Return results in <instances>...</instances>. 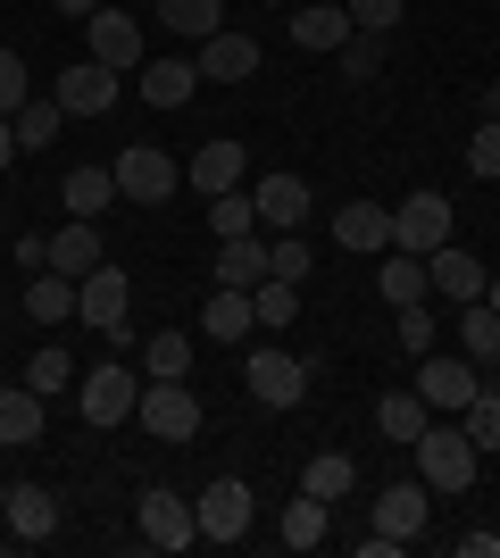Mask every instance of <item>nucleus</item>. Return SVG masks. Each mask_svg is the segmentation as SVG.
Instances as JSON below:
<instances>
[{"label": "nucleus", "instance_id": "obj_1", "mask_svg": "<svg viewBox=\"0 0 500 558\" xmlns=\"http://www.w3.org/2000/svg\"><path fill=\"white\" fill-rule=\"evenodd\" d=\"M408 450H417V484L426 492H467L476 484V459H484V450L467 442V425H426Z\"/></svg>", "mask_w": 500, "mask_h": 558}, {"label": "nucleus", "instance_id": "obj_2", "mask_svg": "<svg viewBox=\"0 0 500 558\" xmlns=\"http://www.w3.org/2000/svg\"><path fill=\"white\" fill-rule=\"evenodd\" d=\"M134 417H143L159 442H192V434H200V400H192V375H150L143 400H134Z\"/></svg>", "mask_w": 500, "mask_h": 558}, {"label": "nucleus", "instance_id": "obj_3", "mask_svg": "<svg viewBox=\"0 0 500 558\" xmlns=\"http://www.w3.org/2000/svg\"><path fill=\"white\" fill-rule=\"evenodd\" d=\"M417 392H426L434 417H459V409L484 392V367L467 359V350H451V359H442V350H426V359H417Z\"/></svg>", "mask_w": 500, "mask_h": 558}, {"label": "nucleus", "instance_id": "obj_4", "mask_svg": "<svg viewBox=\"0 0 500 558\" xmlns=\"http://www.w3.org/2000/svg\"><path fill=\"white\" fill-rule=\"evenodd\" d=\"M109 175H118V201H175V184H184V167L167 159L159 142H125Z\"/></svg>", "mask_w": 500, "mask_h": 558}, {"label": "nucleus", "instance_id": "obj_5", "mask_svg": "<svg viewBox=\"0 0 500 558\" xmlns=\"http://www.w3.org/2000/svg\"><path fill=\"white\" fill-rule=\"evenodd\" d=\"M75 317H84L93 333H125V317H134V283H125V267L100 258L93 276L75 283Z\"/></svg>", "mask_w": 500, "mask_h": 558}, {"label": "nucleus", "instance_id": "obj_6", "mask_svg": "<svg viewBox=\"0 0 500 558\" xmlns=\"http://www.w3.org/2000/svg\"><path fill=\"white\" fill-rule=\"evenodd\" d=\"M451 242V201L442 192H408V201H392V251H442Z\"/></svg>", "mask_w": 500, "mask_h": 558}, {"label": "nucleus", "instance_id": "obj_7", "mask_svg": "<svg viewBox=\"0 0 500 558\" xmlns=\"http://www.w3.org/2000/svg\"><path fill=\"white\" fill-rule=\"evenodd\" d=\"M242 384H251L259 409H301V392H309V359H292V350H251Z\"/></svg>", "mask_w": 500, "mask_h": 558}, {"label": "nucleus", "instance_id": "obj_8", "mask_svg": "<svg viewBox=\"0 0 500 558\" xmlns=\"http://www.w3.org/2000/svg\"><path fill=\"white\" fill-rule=\"evenodd\" d=\"M134 525H143L150 550H184V542H200V517H192V500H184V492H159V484L134 500Z\"/></svg>", "mask_w": 500, "mask_h": 558}, {"label": "nucleus", "instance_id": "obj_9", "mask_svg": "<svg viewBox=\"0 0 500 558\" xmlns=\"http://www.w3.org/2000/svg\"><path fill=\"white\" fill-rule=\"evenodd\" d=\"M192 517H200V542H242L251 534V484H242V475H217V484L192 500Z\"/></svg>", "mask_w": 500, "mask_h": 558}, {"label": "nucleus", "instance_id": "obj_10", "mask_svg": "<svg viewBox=\"0 0 500 558\" xmlns=\"http://www.w3.org/2000/svg\"><path fill=\"white\" fill-rule=\"evenodd\" d=\"M50 100H59L68 117H109V109H118V68H100V59L59 68V75H50Z\"/></svg>", "mask_w": 500, "mask_h": 558}, {"label": "nucleus", "instance_id": "obj_11", "mask_svg": "<svg viewBox=\"0 0 500 558\" xmlns=\"http://www.w3.org/2000/svg\"><path fill=\"white\" fill-rule=\"evenodd\" d=\"M426 283H434V301L467 308V301H484V283H492V267H484L476 251H459V242H442V251H426Z\"/></svg>", "mask_w": 500, "mask_h": 558}, {"label": "nucleus", "instance_id": "obj_12", "mask_svg": "<svg viewBox=\"0 0 500 558\" xmlns=\"http://www.w3.org/2000/svg\"><path fill=\"white\" fill-rule=\"evenodd\" d=\"M134 400H143V384H134L125 367H93L84 375V425H100V434L134 417Z\"/></svg>", "mask_w": 500, "mask_h": 558}, {"label": "nucleus", "instance_id": "obj_13", "mask_svg": "<svg viewBox=\"0 0 500 558\" xmlns=\"http://www.w3.org/2000/svg\"><path fill=\"white\" fill-rule=\"evenodd\" d=\"M426 500H434L426 484H383L376 492V542H392V550L417 542V534H426Z\"/></svg>", "mask_w": 500, "mask_h": 558}, {"label": "nucleus", "instance_id": "obj_14", "mask_svg": "<svg viewBox=\"0 0 500 558\" xmlns=\"http://www.w3.org/2000/svg\"><path fill=\"white\" fill-rule=\"evenodd\" d=\"M192 68H200V84H251V75H259V43L225 25V34H209V43H200V59H192Z\"/></svg>", "mask_w": 500, "mask_h": 558}, {"label": "nucleus", "instance_id": "obj_15", "mask_svg": "<svg viewBox=\"0 0 500 558\" xmlns=\"http://www.w3.org/2000/svg\"><path fill=\"white\" fill-rule=\"evenodd\" d=\"M333 242H342V251H392V209H383V201H342V209H333Z\"/></svg>", "mask_w": 500, "mask_h": 558}, {"label": "nucleus", "instance_id": "obj_16", "mask_svg": "<svg viewBox=\"0 0 500 558\" xmlns=\"http://www.w3.org/2000/svg\"><path fill=\"white\" fill-rule=\"evenodd\" d=\"M93 59L100 68H143V25L125 17V9H93Z\"/></svg>", "mask_w": 500, "mask_h": 558}, {"label": "nucleus", "instance_id": "obj_17", "mask_svg": "<svg viewBox=\"0 0 500 558\" xmlns=\"http://www.w3.org/2000/svg\"><path fill=\"white\" fill-rule=\"evenodd\" d=\"M184 184L200 192V201H209V192H234V184H242V142H234V134L200 142V150H192V167H184Z\"/></svg>", "mask_w": 500, "mask_h": 558}, {"label": "nucleus", "instance_id": "obj_18", "mask_svg": "<svg viewBox=\"0 0 500 558\" xmlns=\"http://www.w3.org/2000/svg\"><path fill=\"white\" fill-rule=\"evenodd\" d=\"M251 201H259V226H276V233H301V226H309V184H301V175H259Z\"/></svg>", "mask_w": 500, "mask_h": 558}, {"label": "nucleus", "instance_id": "obj_19", "mask_svg": "<svg viewBox=\"0 0 500 558\" xmlns=\"http://www.w3.org/2000/svg\"><path fill=\"white\" fill-rule=\"evenodd\" d=\"M9 534L17 542H50L59 534V500H50V484H9Z\"/></svg>", "mask_w": 500, "mask_h": 558}, {"label": "nucleus", "instance_id": "obj_20", "mask_svg": "<svg viewBox=\"0 0 500 558\" xmlns=\"http://www.w3.org/2000/svg\"><path fill=\"white\" fill-rule=\"evenodd\" d=\"M351 34H358V25H351V9H342V0H317V9H292V43H301V50H317V59H326V50H342Z\"/></svg>", "mask_w": 500, "mask_h": 558}, {"label": "nucleus", "instance_id": "obj_21", "mask_svg": "<svg viewBox=\"0 0 500 558\" xmlns=\"http://www.w3.org/2000/svg\"><path fill=\"white\" fill-rule=\"evenodd\" d=\"M200 93V68L192 59H143V100L150 109H184Z\"/></svg>", "mask_w": 500, "mask_h": 558}, {"label": "nucleus", "instance_id": "obj_22", "mask_svg": "<svg viewBox=\"0 0 500 558\" xmlns=\"http://www.w3.org/2000/svg\"><path fill=\"white\" fill-rule=\"evenodd\" d=\"M25 442H42V392H34V384H9V392H0V450H25Z\"/></svg>", "mask_w": 500, "mask_h": 558}, {"label": "nucleus", "instance_id": "obj_23", "mask_svg": "<svg viewBox=\"0 0 500 558\" xmlns=\"http://www.w3.org/2000/svg\"><path fill=\"white\" fill-rule=\"evenodd\" d=\"M251 326H259V308H251V292H234V283H217L209 308H200V333H217V342H251Z\"/></svg>", "mask_w": 500, "mask_h": 558}, {"label": "nucleus", "instance_id": "obj_24", "mask_svg": "<svg viewBox=\"0 0 500 558\" xmlns=\"http://www.w3.org/2000/svg\"><path fill=\"white\" fill-rule=\"evenodd\" d=\"M376 283H383V308H408V301H434V283H426V258H417V251H383V267H376Z\"/></svg>", "mask_w": 500, "mask_h": 558}, {"label": "nucleus", "instance_id": "obj_25", "mask_svg": "<svg viewBox=\"0 0 500 558\" xmlns=\"http://www.w3.org/2000/svg\"><path fill=\"white\" fill-rule=\"evenodd\" d=\"M426 425H434L426 392H383V400H376V434H383V442H401V450H408Z\"/></svg>", "mask_w": 500, "mask_h": 558}, {"label": "nucleus", "instance_id": "obj_26", "mask_svg": "<svg viewBox=\"0 0 500 558\" xmlns=\"http://www.w3.org/2000/svg\"><path fill=\"white\" fill-rule=\"evenodd\" d=\"M159 25L175 43H209V34H225V0H159Z\"/></svg>", "mask_w": 500, "mask_h": 558}, {"label": "nucleus", "instance_id": "obj_27", "mask_svg": "<svg viewBox=\"0 0 500 558\" xmlns=\"http://www.w3.org/2000/svg\"><path fill=\"white\" fill-rule=\"evenodd\" d=\"M50 267H59V276H75V283L100 267V233H93V217H75V226L50 233Z\"/></svg>", "mask_w": 500, "mask_h": 558}, {"label": "nucleus", "instance_id": "obj_28", "mask_svg": "<svg viewBox=\"0 0 500 558\" xmlns=\"http://www.w3.org/2000/svg\"><path fill=\"white\" fill-rule=\"evenodd\" d=\"M459 350H467L476 367H500V308L492 301H467V308H459Z\"/></svg>", "mask_w": 500, "mask_h": 558}, {"label": "nucleus", "instance_id": "obj_29", "mask_svg": "<svg viewBox=\"0 0 500 558\" xmlns=\"http://www.w3.org/2000/svg\"><path fill=\"white\" fill-rule=\"evenodd\" d=\"M259 276H267V242H259V233H234V242H217V283L251 292Z\"/></svg>", "mask_w": 500, "mask_h": 558}, {"label": "nucleus", "instance_id": "obj_30", "mask_svg": "<svg viewBox=\"0 0 500 558\" xmlns=\"http://www.w3.org/2000/svg\"><path fill=\"white\" fill-rule=\"evenodd\" d=\"M59 201H68V217H100L109 201H118V175H109V167H68Z\"/></svg>", "mask_w": 500, "mask_h": 558}, {"label": "nucleus", "instance_id": "obj_31", "mask_svg": "<svg viewBox=\"0 0 500 558\" xmlns=\"http://www.w3.org/2000/svg\"><path fill=\"white\" fill-rule=\"evenodd\" d=\"M25 308H34V326H68V317H75V276L42 267V276L25 283Z\"/></svg>", "mask_w": 500, "mask_h": 558}, {"label": "nucleus", "instance_id": "obj_32", "mask_svg": "<svg viewBox=\"0 0 500 558\" xmlns=\"http://www.w3.org/2000/svg\"><path fill=\"white\" fill-rule=\"evenodd\" d=\"M9 125H17V150H50V142L68 134V109H59V100H25Z\"/></svg>", "mask_w": 500, "mask_h": 558}, {"label": "nucleus", "instance_id": "obj_33", "mask_svg": "<svg viewBox=\"0 0 500 558\" xmlns=\"http://www.w3.org/2000/svg\"><path fill=\"white\" fill-rule=\"evenodd\" d=\"M326 534H333V525H326V500H309V492H301V500L284 509V525H276V542H284V550H317Z\"/></svg>", "mask_w": 500, "mask_h": 558}, {"label": "nucleus", "instance_id": "obj_34", "mask_svg": "<svg viewBox=\"0 0 500 558\" xmlns=\"http://www.w3.org/2000/svg\"><path fill=\"white\" fill-rule=\"evenodd\" d=\"M351 484H358V466L342 459V450H326V459H309V466H301V492H309V500H326V509H333V500H342Z\"/></svg>", "mask_w": 500, "mask_h": 558}, {"label": "nucleus", "instance_id": "obj_35", "mask_svg": "<svg viewBox=\"0 0 500 558\" xmlns=\"http://www.w3.org/2000/svg\"><path fill=\"white\" fill-rule=\"evenodd\" d=\"M251 226H259V201H251V192H209V233H217V242H234V233H251Z\"/></svg>", "mask_w": 500, "mask_h": 558}, {"label": "nucleus", "instance_id": "obj_36", "mask_svg": "<svg viewBox=\"0 0 500 558\" xmlns=\"http://www.w3.org/2000/svg\"><path fill=\"white\" fill-rule=\"evenodd\" d=\"M251 308H259V326H292V317H301V283L259 276V283H251Z\"/></svg>", "mask_w": 500, "mask_h": 558}, {"label": "nucleus", "instance_id": "obj_37", "mask_svg": "<svg viewBox=\"0 0 500 558\" xmlns=\"http://www.w3.org/2000/svg\"><path fill=\"white\" fill-rule=\"evenodd\" d=\"M459 425H467V442H476L484 459L500 450V392H492V384H484V392L467 400V409H459Z\"/></svg>", "mask_w": 500, "mask_h": 558}, {"label": "nucleus", "instance_id": "obj_38", "mask_svg": "<svg viewBox=\"0 0 500 558\" xmlns=\"http://www.w3.org/2000/svg\"><path fill=\"white\" fill-rule=\"evenodd\" d=\"M143 367L150 375H192V333H150V342H143Z\"/></svg>", "mask_w": 500, "mask_h": 558}, {"label": "nucleus", "instance_id": "obj_39", "mask_svg": "<svg viewBox=\"0 0 500 558\" xmlns=\"http://www.w3.org/2000/svg\"><path fill=\"white\" fill-rule=\"evenodd\" d=\"M25 384H34V392H68V384H75V367H68V350H59V342H42V350H34V367H25Z\"/></svg>", "mask_w": 500, "mask_h": 558}, {"label": "nucleus", "instance_id": "obj_40", "mask_svg": "<svg viewBox=\"0 0 500 558\" xmlns=\"http://www.w3.org/2000/svg\"><path fill=\"white\" fill-rule=\"evenodd\" d=\"M467 175H484V184L500 175V117H484L476 134H467Z\"/></svg>", "mask_w": 500, "mask_h": 558}, {"label": "nucleus", "instance_id": "obj_41", "mask_svg": "<svg viewBox=\"0 0 500 558\" xmlns=\"http://www.w3.org/2000/svg\"><path fill=\"white\" fill-rule=\"evenodd\" d=\"M267 276H284V283H309V242H301V233L267 242Z\"/></svg>", "mask_w": 500, "mask_h": 558}, {"label": "nucleus", "instance_id": "obj_42", "mask_svg": "<svg viewBox=\"0 0 500 558\" xmlns=\"http://www.w3.org/2000/svg\"><path fill=\"white\" fill-rule=\"evenodd\" d=\"M342 9H351L358 34H392V25L408 17V0H342Z\"/></svg>", "mask_w": 500, "mask_h": 558}, {"label": "nucleus", "instance_id": "obj_43", "mask_svg": "<svg viewBox=\"0 0 500 558\" xmlns=\"http://www.w3.org/2000/svg\"><path fill=\"white\" fill-rule=\"evenodd\" d=\"M25 100H34V75H25L17 50H0V117H17Z\"/></svg>", "mask_w": 500, "mask_h": 558}, {"label": "nucleus", "instance_id": "obj_44", "mask_svg": "<svg viewBox=\"0 0 500 558\" xmlns=\"http://www.w3.org/2000/svg\"><path fill=\"white\" fill-rule=\"evenodd\" d=\"M333 59H342V75H351V84H367V75H376V59H383V34H351Z\"/></svg>", "mask_w": 500, "mask_h": 558}, {"label": "nucleus", "instance_id": "obj_45", "mask_svg": "<svg viewBox=\"0 0 500 558\" xmlns=\"http://www.w3.org/2000/svg\"><path fill=\"white\" fill-rule=\"evenodd\" d=\"M392 317H401V350H408V359H426V350H434V308L408 301V308H392Z\"/></svg>", "mask_w": 500, "mask_h": 558}, {"label": "nucleus", "instance_id": "obj_46", "mask_svg": "<svg viewBox=\"0 0 500 558\" xmlns=\"http://www.w3.org/2000/svg\"><path fill=\"white\" fill-rule=\"evenodd\" d=\"M459 550L467 558H500V534H459Z\"/></svg>", "mask_w": 500, "mask_h": 558}, {"label": "nucleus", "instance_id": "obj_47", "mask_svg": "<svg viewBox=\"0 0 500 558\" xmlns=\"http://www.w3.org/2000/svg\"><path fill=\"white\" fill-rule=\"evenodd\" d=\"M9 159H17V125L0 117V175H9Z\"/></svg>", "mask_w": 500, "mask_h": 558}, {"label": "nucleus", "instance_id": "obj_48", "mask_svg": "<svg viewBox=\"0 0 500 558\" xmlns=\"http://www.w3.org/2000/svg\"><path fill=\"white\" fill-rule=\"evenodd\" d=\"M50 9H59V17H93L100 0H50Z\"/></svg>", "mask_w": 500, "mask_h": 558}, {"label": "nucleus", "instance_id": "obj_49", "mask_svg": "<svg viewBox=\"0 0 500 558\" xmlns=\"http://www.w3.org/2000/svg\"><path fill=\"white\" fill-rule=\"evenodd\" d=\"M484 117H500V84H492V93H484Z\"/></svg>", "mask_w": 500, "mask_h": 558}, {"label": "nucleus", "instance_id": "obj_50", "mask_svg": "<svg viewBox=\"0 0 500 558\" xmlns=\"http://www.w3.org/2000/svg\"><path fill=\"white\" fill-rule=\"evenodd\" d=\"M484 301H492V308H500V276H492V283H484Z\"/></svg>", "mask_w": 500, "mask_h": 558}, {"label": "nucleus", "instance_id": "obj_51", "mask_svg": "<svg viewBox=\"0 0 500 558\" xmlns=\"http://www.w3.org/2000/svg\"><path fill=\"white\" fill-rule=\"evenodd\" d=\"M0 509H9V484H0Z\"/></svg>", "mask_w": 500, "mask_h": 558}]
</instances>
